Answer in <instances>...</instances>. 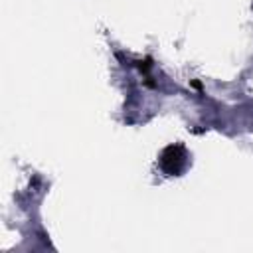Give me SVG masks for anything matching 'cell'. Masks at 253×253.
I'll return each instance as SVG.
<instances>
[{"label":"cell","instance_id":"obj_1","mask_svg":"<svg viewBox=\"0 0 253 253\" xmlns=\"http://www.w3.org/2000/svg\"><path fill=\"white\" fill-rule=\"evenodd\" d=\"M158 164L166 176H178L188 166V150L182 144H170L160 152Z\"/></svg>","mask_w":253,"mask_h":253}]
</instances>
